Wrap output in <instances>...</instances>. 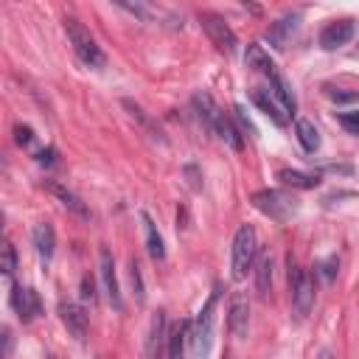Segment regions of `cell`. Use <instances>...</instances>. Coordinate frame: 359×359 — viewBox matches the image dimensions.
Returning <instances> with one entry per match:
<instances>
[{"label":"cell","mask_w":359,"mask_h":359,"mask_svg":"<svg viewBox=\"0 0 359 359\" xmlns=\"http://www.w3.org/2000/svg\"><path fill=\"white\" fill-rule=\"evenodd\" d=\"M194 104H196V109H199V118L205 121V126L219 137V140H224L230 149H241L244 146V140H241V135H238V129L233 126V121L219 109V104L213 101V95L210 93H196L194 95Z\"/></svg>","instance_id":"cell-1"},{"label":"cell","mask_w":359,"mask_h":359,"mask_svg":"<svg viewBox=\"0 0 359 359\" xmlns=\"http://www.w3.org/2000/svg\"><path fill=\"white\" fill-rule=\"evenodd\" d=\"M216 303H219V289H213V294L208 297V303L202 306V311L196 314L194 325H191V356L194 359H208L213 351V334H216Z\"/></svg>","instance_id":"cell-2"},{"label":"cell","mask_w":359,"mask_h":359,"mask_svg":"<svg viewBox=\"0 0 359 359\" xmlns=\"http://www.w3.org/2000/svg\"><path fill=\"white\" fill-rule=\"evenodd\" d=\"M65 31H67V39H70V45H73L76 56L81 59V65L95 67V70L107 65L104 50L98 48V42L93 39V34H90V31H87L76 17H65Z\"/></svg>","instance_id":"cell-3"},{"label":"cell","mask_w":359,"mask_h":359,"mask_svg":"<svg viewBox=\"0 0 359 359\" xmlns=\"http://www.w3.org/2000/svg\"><path fill=\"white\" fill-rule=\"evenodd\" d=\"M252 205L269 216L272 222H289L297 210H300V202L289 194V191H280V188H264V191H255L252 194Z\"/></svg>","instance_id":"cell-4"},{"label":"cell","mask_w":359,"mask_h":359,"mask_svg":"<svg viewBox=\"0 0 359 359\" xmlns=\"http://www.w3.org/2000/svg\"><path fill=\"white\" fill-rule=\"evenodd\" d=\"M258 258V236H255V227L252 224H241L233 236V258H230V269H233V278L236 280H244L247 272L252 269Z\"/></svg>","instance_id":"cell-5"},{"label":"cell","mask_w":359,"mask_h":359,"mask_svg":"<svg viewBox=\"0 0 359 359\" xmlns=\"http://www.w3.org/2000/svg\"><path fill=\"white\" fill-rule=\"evenodd\" d=\"M289 289H292V306L297 317H306L314 306V278L309 269H300L289 261Z\"/></svg>","instance_id":"cell-6"},{"label":"cell","mask_w":359,"mask_h":359,"mask_svg":"<svg viewBox=\"0 0 359 359\" xmlns=\"http://www.w3.org/2000/svg\"><path fill=\"white\" fill-rule=\"evenodd\" d=\"M199 25L205 28L208 39H210L222 53H227V56L236 53L238 39H236L233 28L224 22V17H219V14H213V11H202V14H199Z\"/></svg>","instance_id":"cell-7"},{"label":"cell","mask_w":359,"mask_h":359,"mask_svg":"<svg viewBox=\"0 0 359 359\" xmlns=\"http://www.w3.org/2000/svg\"><path fill=\"white\" fill-rule=\"evenodd\" d=\"M227 328L236 339H244L247 331H250V300L247 294L236 292L230 297V306H227Z\"/></svg>","instance_id":"cell-8"},{"label":"cell","mask_w":359,"mask_h":359,"mask_svg":"<svg viewBox=\"0 0 359 359\" xmlns=\"http://www.w3.org/2000/svg\"><path fill=\"white\" fill-rule=\"evenodd\" d=\"M11 306H14V311H17V317H20L22 323L36 320L39 311H42L39 294H36L31 286H14V292H11Z\"/></svg>","instance_id":"cell-9"},{"label":"cell","mask_w":359,"mask_h":359,"mask_svg":"<svg viewBox=\"0 0 359 359\" xmlns=\"http://www.w3.org/2000/svg\"><path fill=\"white\" fill-rule=\"evenodd\" d=\"M98 261H101V280H104V292H107L109 303H112L115 309H123L121 289H118V278H115V261H112V255H109V250H107V247H101Z\"/></svg>","instance_id":"cell-10"},{"label":"cell","mask_w":359,"mask_h":359,"mask_svg":"<svg viewBox=\"0 0 359 359\" xmlns=\"http://www.w3.org/2000/svg\"><path fill=\"white\" fill-rule=\"evenodd\" d=\"M59 317H62L65 328H67L76 339H84V337H87V314H84V309H81L79 303L62 300V303H59Z\"/></svg>","instance_id":"cell-11"},{"label":"cell","mask_w":359,"mask_h":359,"mask_svg":"<svg viewBox=\"0 0 359 359\" xmlns=\"http://www.w3.org/2000/svg\"><path fill=\"white\" fill-rule=\"evenodd\" d=\"M353 36V20H334V22H328L325 28H323V34H320V45L325 48V50H334V48H342L348 39Z\"/></svg>","instance_id":"cell-12"},{"label":"cell","mask_w":359,"mask_h":359,"mask_svg":"<svg viewBox=\"0 0 359 359\" xmlns=\"http://www.w3.org/2000/svg\"><path fill=\"white\" fill-rule=\"evenodd\" d=\"M297 22H300V17H297V14H286V17H280L278 22H272V25H269V31H266V42H269L272 48L283 50V48L289 45L292 34L297 31Z\"/></svg>","instance_id":"cell-13"},{"label":"cell","mask_w":359,"mask_h":359,"mask_svg":"<svg viewBox=\"0 0 359 359\" xmlns=\"http://www.w3.org/2000/svg\"><path fill=\"white\" fill-rule=\"evenodd\" d=\"M250 98H252V104H255V107H258V109H261V112H264L275 126H283V123H286V118H289V115L280 109V104L272 98V93H269V90L255 87V90L250 93Z\"/></svg>","instance_id":"cell-14"},{"label":"cell","mask_w":359,"mask_h":359,"mask_svg":"<svg viewBox=\"0 0 359 359\" xmlns=\"http://www.w3.org/2000/svg\"><path fill=\"white\" fill-rule=\"evenodd\" d=\"M266 79H269V93H272V98L280 104V109H283L286 115H294V95H292L286 79H283L278 70H272Z\"/></svg>","instance_id":"cell-15"},{"label":"cell","mask_w":359,"mask_h":359,"mask_svg":"<svg viewBox=\"0 0 359 359\" xmlns=\"http://www.w3.org/2000/svg\"><path fill=\"white\" fill-rule=\"evenodd\" d=\"M45 188H48V191H50V194H53V196H56V199H59L70 213H76L79 219H90L87 205H84L73 191H67V188H65V185H59V182H45Z\"/></svg>","instance_id":"cell-16"},{"label":"cell","mask_w":359,"mask_h":359,"mask_svg":"<svg viewBox=\"0 0 359 359\" xmlns=\"http://www.w3.org/2000/svg\"><path fill=\"white\" fill-rule=\"evenodd\" d=\"M31 238H34L36 255H39L42 261H50V258H53V247H56V236H53V227H50L48 222H42V224H36V227H34Z\"/></svg>","instance_id":"cell-17"},{"label":"cell","mask_w":359,"mask_h":359,"mask_svg":"<svg viewBox=\"0 0 359 359\" xmlns=\"http://www.w3.org/2000/svg\"><path fill=\"white\" fill-rule=\"evenodd\" d=\"M188 323L182 320L180 325H174L171 328V334H168V342H165V359H182L185 356V342H188Z\"/></svg>","instance_id":"cell-18"},{"label":"cell","mask_w":359,"mask_h":359,"mask_svg":"<svg viewBox=\"0 0 359 359\" xmlns=\"http://www.w3.org/2000/svg\"><path fill=\"white\" fill-rule=\"evenodd\" d=\"M140 222H143V233H146V250L154 261H163L165 258V247H163V236L157 233L154 222L149 219V213H140Z\"/></svg>","instance_id":"cell-19"},{"label":"cell","mask_w":359,"mask_h":359,"mask_svg":"<svg viewBox=\"0 0 359 359\" xmlns=\"http://www.w3.org/2000/svg\"><path fill=\"white\" fill-rule=\"evenodd\" d=\"M294 132H297V140H300L303 151L314 154V151L320 149V132H317V126H314L309 118H297V123H294Z\"/></svg>","instance_id":"cell-20"},{"label":"cell","mask_w":359,"mask_h":359,"mask_svg":"<svg viewBox=\"0 0 359 359\" xmlns=\"http://www.w3.org/2000/svg\"><path fill=\"white\" fill-rule=\"evenodd\" d=\"M255 289L261 297H269V289H272V255L264 252L258 255V264H255Z\"/></svg>","instance_id":"cell-21"},{"label":"cell","mask_w":359,"mask_h":359,"mask_svg":"<svg viewBox=\"0 0 359 359\" xmlns=\"http://www.w3.org/2000/svg\"><path fill=\"white\" fill-rule=\"evenodd\" d=\"M278 180L283 185H292V188H317L320 185V177L317 174H306V171H294V168H280L278 171Z\"/></svg>","instance_id":"cell-22"},{"label":"cell","mask_w":359,"mask_h":359,"mask_svg":"<svg viewBox=\"0 0 359 359\" xmlns=\"http://www.w3.org/2000/svg\"><path fill=\"white\" fill-rule=\"evenodd\" d=\"M244 62H247L250 70H258V73H266V76L275 70V62L269 59V53L261 45H250L247 53H244Z\"/></svg>","instance_id":"cell-23"},{"label":"cell","mask_w":359,"mask_h":359,"mask_svg":"<svg viewBox=\"0 0 359 359\" xmlns=\"http://www.w3.org/2000/svg\"><path fill=\"white\" fill-rule=\"evenodd\" d=\"M163 342H168V337H165V317H163V311H157V317L151 320V331H149V359H157L160 356V348H163Z\"/></svg>","instance_id":"cell-24"},{"label":"cell","mask_w":359,"mask_h":359,"mask_svg":"<svg viewBox=\"0 0 359 359\" xmlns=\"http://www.w3.org/2000/svg\"><path fill=\"white\" fill-rule=\"evenodd\" d=\"M129 280H132V289H135L137 303H143V278H140V266H137L135 258L129 261Z\"/></svg>","instance_id":"cell-25"},{"label":"cell","mask_w":359,"mask_h":359,"mask_svg":"<svg viewBox=\"0 0 359 359\" xmlns=\"http://www.w3.org/2000/svg\"><path fill=\"white\" fill-rule=\"evenodd\" d=\"M339 123L345 132L351 135H359V109H351V112H339Z\"/></svg>","instance_id":"cell-26"},{"label":"cell","mask_w":359,"mask_h":359,"mask_svg":"<svg viewBox=\"0 0 359 359\" xmlns=\"http://www.w3.org/2000/svg\"><path fill=\"white\" fill-rule=\"evenodd\" d=\"M14 266H17V252H14V247L6 241V247H3V275L11 278V275H14Z\"/></svg>","instance_id":"cell-27"},{"label":"cell","mask_w":359,"mask_h":359,"mask_svg":"<svg viewBox=\"0 0 359 359\" xmlns=\"http://www.w3.org/2000/svg\"><path fill=\"white\" fill-rule=\"evenodd\" d=\"M14 140H17L20 146H25V149H28V146L34 143V132H31L28 126H14Z\"/></svg>","instance_id":"cell-28"},{"label":"cell","mask_w":359,"mask_h":359,"mask_svg":"<svg viewBox=\"0 0 359 359\" xmlns=\"http://www.w3.org/2000/svg\"><path fill=\"white\" fill-rule=\"evenodd\" d=\"M81 297H84L87 303H95V300H98V294H95V283H93L87 275L81 278Z\"/></svg>","instance_id":"cell-29"},{"label":"cell","mask_w":359,"mask_h":359,"mask_svg":"<svg viewBox=\"0 0 359 359\" xmlns=\"http://www.w3.org/2000/svg\"><path fill=\"white\" fill-rule=\"evenodd\" d=\"M53 157H56V151L48 146V149H42V151L36 154V163H39V165H50V163H53Z\"/></svg>","instance_id":"cell-30"},{"label":"cell","mask_w":359,"mask_h":359,"mask_svg":"<svg viewBox=\"0 0 359 359\" xmlns=\"http://www.w3.org/2000/svg\"><path fill=\"white\" fill-rule=\"evenodd\" d=\"M337 101H351V98H359V90H353V93H331Z\"/></svg>","instance_id":"cell-31"},{"label":"cell","mask_w":359,"mask_h":359,"mask_svg":"<svg viewBox=\"0 0 359 359\" xmlns=\"http://www.w3.org/2000/svg\"><path fill=\"white\" fill-rule=\"evenodd\" d=\"M317 359H334V353H331V351H328V348H323V351H320V356H317Z\"/></svg>","instance_id":"cell-32"},{"label":"cell","mask_w":359,"mask_h":359,"mask_svg":"<svg viewBox=\"0 0 359 359\" xmlns=\"http://www.w3.org/2000/svg\"><path fill=\"white\" fill-rule=\"evenodd\" d=\"M48 359H53V356H48Z\"/></svg>","instance_id":"cell-33"}]
</instances>
